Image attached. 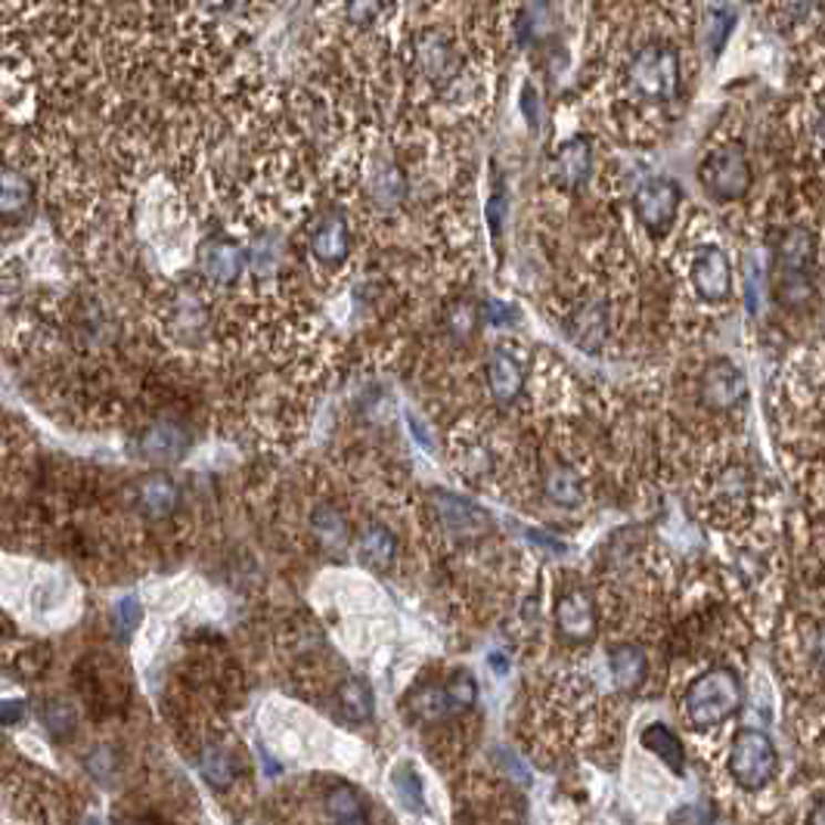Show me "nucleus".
Listing matches in <instances>:
<instances>
[{"mask_svg": "<svg viewBox=\"0 0 825 825\" xmlns=\"http://www.w3.org/2000/svg\"><path fill=\"white\" fill-rule=\"evenodd\" d=\"M623 87L646 106H664L680 96L683 87V69L680 53L668 41H652L630 53L623 63Z\"/></svg>", "mask_w": 825, "mask_h": 825, "instance_id": "1", "label": "nucleus"}, {"mask_svg": "<svg viewBox=\"0 0 825 825\" xmlns=\"http://www.w3.org/2000/svg\"><path fill=\"white\" fill-rule=\"evenodd\" d=\"M683 704L695 730H714L742 708V683L730 668L708 670L689 685Z\"/></svg>", "mask_w": 825, "mask_h": 825, "instance_id": "2", "label": "nucleus"}, {"mask_svg": "<svg viewBox=\"0 0 825 825\" xmlns=\"http://www.w3.org/2000/svg\"><path fill=\"white\" fill-rule=\"evenodd\" d=\"M778 754L773 739L761 730H742L732 739L730 747V776L747 788V792H761L763 785H770V778L776 776Z\"/></svg>", "mask_w": 825, "mask_h": 825, "instance_id": "3", "label": "nucleus"}, {"mask_svg": "<svg viewBox=\"0 0 825 825\" xmlns=\"http://www.w3.org/2000/svg\"><path fill=\"white\" fill-rule=\"evenodd\" d=\"M701 184L714 196V199H742L751 189V162L747 153L739 143H726L711 149L704 162H701Z\"/></svg>", "mask_w": 825, "mask_h": 825, "instance_id": "4", "label": "nucleus"}, {"mask_svg": "<svg viewBox=\"0 0 825 825\" xmlns=\"http://www.w3.org/2000/svg\"><path fill=\"white\" fill-rule=\"evenodd\" d=\"M196 265H199V274L212 286H234L243 277L249 258H246V251L236 239H230L227 234H212L199 243Z\"/></svg>", "mask_w": 825, "mask_h": 825, "instance_id": "5", "label": "nucleus"}, {"mask_svg": "<svg viewBox=\"0 0 825 825\" xmlns=\"http://www.w3.org/2000/svg\"><path fill=\"white\" fill-rule=\"evenodd\" d=\"M633 212L649 234H664L680 212V187L668 177H652L637 189Z\"/></svg>", "mask_w": 825, "mask_h": 825, "instance_id": "6", "label": "nucleus"}, {"mask_svg": "<svg viewBox=\"0 0 825 825\" xmlns=\"http://www.w3.org/2000/svg\"><path fill=\"white\" fill-rule=\"evenodd\" d=\"M689 280L701 301H726L732 296V267L726 251L716 246H701L692 255Z\"/></svg>", "mask_w": 825, "mask_h": 825, "instance_id": "7", "label": "nucleus"}, {"mask_svg": "<svg viewBox=\"0 0 825 825\" xmlns=\"http://www.w3.org/2000/svg\"><path fill=\"white\" fill-rule=\"evenodd\" d=\"M432 506H435L437 522L451 530V534H456V537H482V534L491 530V515L484 513L482 506L456 497L451 491H435L432 494Z\"/></svg>", "mask_w": 825, "mask_h": 825, "instance_id": "8", "label": "nucleus"}, {"mask_svg": "<svg viewBox=\"0 0 825 825\" xmlns=\"http://www.w3.org/2000/svg\"><path fill=\"white\" fill-rule=\"evenodd\" d=\"M699 391L701 401L711 406V410H732V406H739L745 401L747 382L745 375L739 373L730 360H714V363L701 373Z\"/></svg>", "mask_w": 825, "mask_h": 825, "instance_id": "9", "label": "nucleus"}, {"mask_svg": "<svg viewBox=\"0 0 825 825\" xmlns=\"http://www.w3.org/2000/svg\"><path fill=\"white\" fill-rule=\"evenodd\" d=\"M592 172L590 137H571L549 156V177L559 189H577Z\"/></svg>", "mask_w": 825, "mask_h": 825, "instance_id": "10", "label": "nucleus"}, {"mask_svg": "<svg viewBox=\"0 0 825 825\" xmlns=\"http://www.w3.org/2000/svg\"><path fill=\"white\" fill-rule=\"evenodd\" d=\"M311 255L317 265L329 267V270H336V267L344 265V258H348V251H351V227H348V220H344L342 212H332L327 218L320 220L317 227H313L311 234Z\"/></svg>", "mask_w": 825, "mask_h": 825, "instance_id": "11", "label": "nucleus"}, {"mask_svg": "<svg viewBox=\"0 0 825 825\" xmlns=\"http://www.w3.org/2000/svg\"><path fill=\"white\" fill-rule=\"evenodd\" d=\"M608 305L602 298H587L580 301L571 317H568V336L577 348L584 351H599L608 339Z\"/></svg>", "mask_w": 825, "mask_h": 825, "instance_id": "12", "label": "nucleus"}, {"mask_svg": "<svg viewBox=\"0 0 825 825\" xmlns=\"http://www.w3.org/2000/svg\"><path fill=\"white\" fill-rule=\"evenodd\" d=\"M416 65H420V72L425 79L451 81L460 72V56L447 44L444 34L429 29V32H422L416 38Z\"/></svg>", "mask_w": 825, "mask_h": 825, "instance_id": "13", "label": "nucleus"}, {"mask_svg": "<svg viewBox=\"0 0 825 825\" xmlns=\"http://www.w3.org/2000/svg\"><path fill=\"white\" fill-rule=\"evenodd\" d=\"M34 203V184L17 168H7L3 172V181H0V215H3V224H25L32 218Z\"/></svg>", "mask_w": 825, "mask_h": 825, "instance_id": "14", "label": "nucleus"}, {"mask_svg": "<svg viewBox=\"0 0 825 825\" xmlns=\"http://www.w3.org/2000/svg\"><path fill=\"white\" fill-rule=\"evenodd\" d=\"M487 389L494 394V401L499 404H513L515 398L525 389V370L518 358H513L509 351H494L487 360Z\"/></svg>", "mask_w": 825, "mask_h": 825, "instance_id": "15", "label": "nucleus"}, {"mask_svg": "<svg viewBox=\"0 0 825 825\" xmlns=\"http://www.w3.org/2000/svg\"><path fill=\"white\" fill-rule=\"evenodd\" d=\"M189 451V435L177 422H156L143 435V453L153 463H174Z\"/></svg>", "mask_w": 825, "mask_h": 825, "instance_id": "16", "label": "nucleus"}, {"mask_svg": "<svg viewBox=\"0 0 825 825\" xmlns=\"http://www.w3.org/2000/svg\"><path fill=\"white\" fill-rule=\"evenodd\" d=\"M816 258V239L804 227H792L778 239L776 267L778 274H809V265Z\"/></svg>", "mask_w": 825, "mask_h": 825, "instance_id": "17", "label": "nucleus"}, {"mask_svg": "<svg viewBox=\"0 0 825 825\" xmlns=\"http://www.w3.org/2000/svg\"><path fill=\"white\" fill-rule=\"evenodd\" d=\"M246 258H249V270L255 277H265V280L277 277L286 265V239L274 230H265L251 239Z\"/></svg>", "mask_w": 825, "mask_h": 825, "instance_id": "18", "label": "nucleus"}, {"mask_svg": "<svg viewBox=\"0 0 825 825\" xmlns=\"http://www.w3.org/2000/svg\"><path fill=\"white\" fill-rule=\"evenodd\" d=\"M177 499H181V491H177V484L168 475H149V478H143L137 484V503H141V509L149 518L172 515Z\"/></svg>", "mask_w": 825, "mask_h": 825, "instance_id": "19", "label": "nucleus"}, {"mask_svg": "<svg viewBox=\"0 0 825 825\" xmlns=\"http://www.w3.org/2000/svg\"><path fill=\"white\" fill-rule=\"evenodd\" d=\"M608 668H611V677H615L618 689L637 692L639 685L646 683L649 661H646V652L637 649V646H618L615 652L608 654Z\"/></svg>", "mask_w": 825, "mask_h": 825, "instance_id": "20", "label": "nucleus"}, {"mask_svg": "<svg viewBox=\"0 0 825 825\" xmlns=\"http://www.w3.org/2000/svg\"><path fill=\"white\" fill-rule=\"evenodd\" d=\"M556 623L565 637L587 639L592 637V602L584 592H568L556 606Z\"/></svg>", "mask_w": 825, "mask_h": 825, "instance_id": "21", "label": "nucleus"}, {"mask_svg": "<svg viewBox=\"0 0 825 825\" xmlns=\"http://www.w3.org/2000/svg\"><path fill=\"white\" fill-rule=\"evenodd\" d=\"M370 193H373V203L382 205V208H394L398 203H404L406 196V174L389 162V158H379L370 172Z\"/></svg>", "mask_w": 825, "mask_h": 825, "instance_id": "22", "label": "nucleus"}, {"mask_svg": "<svg viewBox=\"0 0 825 825\" xmlns=\"http://www.w3.org/2000/svg\"><path fill=\"white\" fill-rule=\"evenodd\" d=\"M358 553H360V561H363V565H370V568H375V571H389L391 561H394V553H398V546H394V537L389 534V528H382V525H370V528L360 530Z\"/></svg>", "mask_w": 825, "mask_h": 825, "instance_id": "23", "label": "nucleus"}, {"mask_svg": "<svg viewBox=\"0 0 825 825\" xmlns=\"http://www.w3.org/2000/svg\"><path fill=\"white\" fill-rule=\"evenodd\" d=\"M642 747H646V751H652L658 761L668 763L677 776L683 773V766H685L683 742H680V739H677V735H673L664 723H652V726H646V730H642Z\"/></svg>", "mask_w": 825, "mask_h": 825, "instance_id": "24", "label": "nucleus"}, {"mask_svg": "<svg viewBox=\"0 0 825 825\" xmlns=\"http://www.w3.org/2000/svg\"><path fill=\"white\" fill-rule=\"evenodd\" d=\"M311 528L323 549H329V553H344V546H348V522H344V515L339 509L317 506L311 513Z\"/></svg>", "mask_w": 825, "mask_h": 825, "instance_id": "25", "label": "nucleus"}, {"mask_svg": "<svg viewBox=\"0 0 825 825\" xmlns=\"http://www.w3.org/2000/svg\"><path fill=\"white\" fill-rule=\"evenodd\" d=\"M410 708H413V714L425 720V723H441V720H447V716L460 714L456 711V704L451 699V689L447 685H422L420 692L413 695L410 701Z\"/></svg>", "mask_w": 825, "mask_h": 825, "instance_id": "26", "label": "nucleus"}, {"mask_svg": "<svg viewBox=\"0 0 825 825\" xmlns=\"http://www.w3.org/2000/svg\"><path fill=\"white\" fill-rule=\"evenodd\" d=\"M199 770H203L205 782H208L215 792H224V788H230V782L236 778L234 754H230L227 747L208 745L203 754H199Z\"/></svg>", "mask_w": 825, "mask_h": 825, "instance_id": "27", "label": "nucleus"}, {"mask_svg": "<svg viewBox=\"0 0 825 825\" xmlns=\"http://www.w3.org/2000/svg\"><path fill=\"white\" fill-rule=\"evenodd\" d=\"M339 708H342V714L351 723L370 720V714H373V692H370V685L358 680V677L344 680L342 689H339Z\"/></svg>", "mask_w": 825, "mask_h": 825, "instance_id": "28", "label": "nucleus"}, {"mask_svg": "<svg viewBox=\"0 0 825 825\" xmlns=\"http://www.w3.org/2000/svg\"><path fill=\"white\" fill-rule=\"evenodd\" d=\"M546 497L553 499L556 506H580L584 503V484L577 478L571 468H553L549 475H546L544 484Z\"/></svg>", "mask_w": 825, "mask_h": 825, "instance_id": "29", "label": "nucleus"}, {"mask_svg": "<svg viewBox=\"0 0 825 825\" xmlns=\"http://www.w3.org/2000/svg\"><path fill=\"white\" fill-rule=\"evenodd\" d=\"M205 323H208V311H205V305L193 292H184V296L174 301V329L177 332H187L189 339H193V336L203 332Z\"/></svg>", "mask_w": 825, "mask_h": 825, "instance_id": "30", "label": "nucleus"}, {"mask_svg": "<svg viewBox=\"0 0 825 825\" xmlns=\"http://www.w3.org/2000/svg\"><path fill=\"white\" fill-rule=\"evenodd\" d=\"M478 320H484L482 311L468 298H456L447 308V329H451L453 339H468L478 327Z\"/></svg>", "mask_w": 825, "mask_h": 825, "instance_id": "31", "label": "nucleus"}, {"mask_svg": "<svg viewBox=\"0 0 825 825\" xmlns=\"http://www.w3.org/2000/svg\"><path fill=\"white\" fill-rule=\"evenodd\" d=\"M327 809L332 819H351V816H363V801L351 785H336L327 794Z\"/></svg>", "mask_w": 825, "mask_h": 825, "instance_id": "32", "label": "nucleus"}, {"mask_svg": "<svg viewBox=\"0 0 825 825\" xmlns=\"http://www.w3.org/2000/svg\"><path fill=\"white\" fill-rule=\"evenodd\" d=\"M44 726L53 739H69L72 732H75V711H72V704L63 699H53L44 708Z\"/></svg>", "mask_w": 825, "mask_h": 825, "instance_id": "33", "label": "nucleus"}, {"mask_svg": "<svg viewBox=\"0 0 825 825\" xmlns=\"http://www.w3.org/2000/svg\"><path fill=\"white\" fill-rule=\"evenodd\" d=\"M394 788H398V794H401V801H404L406 807L410 809H425V801H422V785H420V776L410 770V766H398L394 770Z\"/></svg>", "mask_w": 825, "mask_h": 825, "instance_id": "34", "label": "nucleus"}, {"mask_svg": "<svg viewBox=\"0 0 825 825\" xmlns=\"http://www.w3.org/2000/svg\"><path fill=\"white\" fill-rule=\"evenodd\" d=\"M141 618H143V608L134 596L118 599L115 608H112V621H115V627H118V633H134V630L141 627Z\"/></svg>", "mask_w": 825, "mask_h": 825, "instance_id": "35", "label": "nucleus"}, {"mask_svg": "<svg viewBox=\"0 0 825 825\" xmlns=\"http://www.w3.org/2000/svg\"><path fill=\"white\" fill-rule=\"evenodd\" d=\"M382 10H385V0H348L344 3V17L354 25H373L375 19L382 17Z\"/></svg>", "mask_w": 825, "mask_h": 825, "instance_id": "36", "label": "nucleus"}, {"mask_svg": "<svg viewBox=\"0 0 825 825\" xmlns=\"http://www.w3.org/2000/svg\"><path fill=\"white\" fill-rule=\"evenodd\" d=\"M447 689H451V699L453 704H456V711H466V708H472L475 699H478V685H475V680L466 677V673H456L451 683H447Z\"/></svg>", "mask_w": 825, "mask_h": 825, "instance_id": "37", "label": "nucleus"}, {"mask_svg": "<svg viewBox=\"0 0 825 825\" xmlns=\"http://www.w3.org/2000/svg\"><path fill=\"white\" fill-rule=\"evenodd\" d=\"M499 766L506 770V776L515 778V782H522V785H530V766L515 751H506V747H499Z\"/></svg>", "mask_w": 825, "mask_h": 825, "instance_id": "38", "label": "nucleus"}, {"mask_svg": "<svg viewBox=\"0 0 825 825\" xmlns=\"http://www.w3.org/2000/svg\"><path fill=\"white\" fill-rule=\"evenodd\" d=\"M670 823L673 825H711L714 823V813H711L708 804H689V807L677 809Z\"/></svg>", "mask_w": 825, "mask_h": 825, "instance_id": "39", "label": "nucleus"}, {"mask_svg": "<svg viewBox=\"0 0 825 825\" xmlns=\"http://www.w3.org/2000/svg\"><path fill=\"white\" fill-rule=\"evenodd\" d=\"M770 7H773V13H776L782 22H797V19L807 17L813 0H770Z\"/></svg>", "mask_w": 825, "mask_h": 825, "instance_id": "40", "label": "nucleus"}, {"mask_svg": "<svg viewBox=\"0 0 825 825\" xmlns=\"http://www.w3.org/2000/svg\"><path fill=\"white\" fill-rule=\"evenodd\" d=\"M25 714H29V704L22 699H7L0 704V723L3 726H17V723L25 720Z\"/></svg>", "mask_w": 825, "mask_h": 825, "instance_id": "41", "label": "nucleus"}, {"mask_svg": "<svg viewBox=\"0 0 825 825\" xmlns=\"http://www.w3.org/2000/svg\"><path fill=\"white\" fill-rule=\"evenodd\" d=\"M482 317H484V320H491V323H509V317H513V311H509L506 305H499V301H494V305H484Z\"/></svg>", "mask_w": 825, "mask_h": 825, "instance_id": "42", "label": "nucleus"}, {"mask_svg": "<svg viewBox=\"0 0 825 825\" xmlns=\"http://www.w3.org/2000/svg\"><path fill=\"white\" fill-rule=\"evenodd\" d=\"M528 537L537 546H544V549H549V553H556V556H561V553H565V544H561V540H556V537H549V534H540V530H528Z\"/></svg>", "mask_w": 825, "mask_h": 825, "instance_id": "43", "label": "nucleus"}, {"mask_svg": "<svg viewBox=\"0 0 825 825\" xmlns=\"http://www.w3.org/2000/svg\"><path fill=\"white\" fill-rule=\"evenodd\" d=\"M336 825H370L367 816H351V819H336Z\"/></svg>", "mask_w": 825, "mask_h": 825, "instance_id": "44", "label": "nucleus"}, {"mask_svg": "<svg viewBox=\"0 0 825 825\" xmlns=\"http://www.w3.org/2000/svg\"><path fill=\"white\" fill-rule=\"evenodd\" d=\"M491 668H497L499 673H503V670H506V661H503L499 654H491Z\"/></svg>", "mask_w": 825, "mask_h": 825, "instance_id": "45", "label": "nucleus"}, {"mask_svg": "<svg viewBox=\"0 0 825 825\" xmlns=\"http://www.w3.org/2000/svg\"><path fill=\"white\" fill-rule=\"evenodd\" d=\"M816 134H819V143H823V146H825V110H823V115H819V125H816Z\"/></svg>", "mask_w": 825, "mask_h": 825, "instance_id": "46", "label": "nucleus"}, {"mask_svg": "<svg viewBox=\"0 0 825 825\" xmlns=\"http://www.w3.org/2000/svg\"><path fill=\"white\" fill-rule=\"evenodd\" d=\"M122 825H156V823H149V819H125Z\"/></svg>", "mask_w": 825, "mask_h": 825, "instance_id": "47", "label": "nucleus"}, {"mask_svg": "<svg viewBox=\"0 0 825 825\" xmlns=\"http://www.w3.org/2000/svg\"><path fill=\"white\" fill-rule=\"evenodd\" d=\"M816 825H825V807L816 813Z\"/></svg>", "mask_w": 825, "mask_h": 825, "instance_id": "48", "label": "nucleus"}]
</instances>
